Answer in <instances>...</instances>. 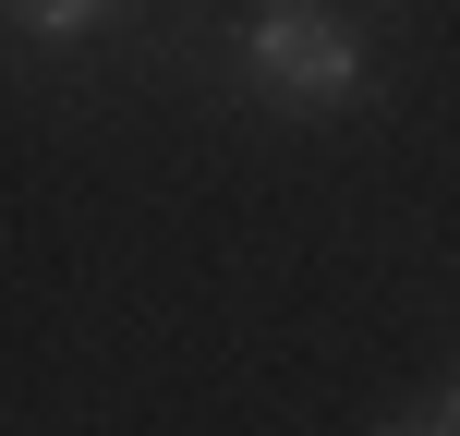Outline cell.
<instances>
[{"label":"cell","instance_id":"cell-1","mask_svg":"<svg viewBox=\"0 0 460 436\" xmlns=\"http://www.w3.org/2000/svg\"><path fill=\"white\" fill-rule=\"evenodd\" d=\"M243 61L267 97H291V110H351V97L376 85L364 73V37H351L327 0H267V13L243 24Z\"/></svg>","mask_w":460,"mask_h":436},{"label":"cell","instance_id":"cell-2","mask_svg":"<svg viewBox=\"0 0 460 436\" xmlns=\"http://www.w3.org/2000/svg\"><path fill=\"white\" fill-rule=\"evenodd\" d=\"M24 37H85V24H110V0H13Z\"/></svg>","mask_w":460,"mask_h":436},{"label":"cell","instance_id":"cell-3","mask_svg":"<svg viewBox=\"0 0 460 436\" xmlns=\"http://www.w3.org/2000/svg\"><path fill=\"white\" fill-rule=\"evenodd\" d=\"M388 436H460V388H437V413H412V424H388Z\"/></svg>","mask_w":460,"mask_h":436}]
</instances>
